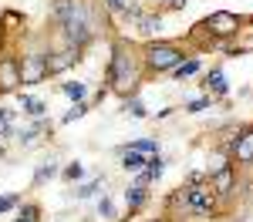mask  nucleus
Returning a JSON list of instances; mask_svg holds the SVG:
<instances>
[{
    "instance_id": "cd10ccee",
    "label": "nucleus",
    "mask_w": 253,
    "mask_h": 222,
    "mask_svg": "<svg viewBox=\"0 0 253 222\" xmlns=\"http://www.w3.org/2000/svg\"><path fill=\"white\" fill-rule=\"evenodd\" d=\"M210 104H213V98L206 95V98H193V101H189V104H186V108H189V111H206Z\"/></svg>"
},
{
    "instance_id": "9b49d317",
    "label": "nucleus",
    "mask_w": 253,
    "mask_h": 222,
    "mask_svg": "<svg viewBox=\"0 0 253 222\" xmlns=\"http://www.w3.org/2000/svg\"><path fill=\"white\" fill-rule=\"evenodd\" d=\"M233 159L243 165H253V128L250 131H240L233 138Z\"/></svg>"
},
{
    "instance_id": "6ab92c4d",
    "label": "nucleus",
    "mask_w": 253,
    "mask_h": 222,
    "mask_svg": "<svg viewBox=\"0 0 253 222\" xmlns=\"http://www.w3.org/2000/svg\"><path fill=\"white\" fill-rule=\"evenodd\" d=\"M20 108H24V111H27V118H44V101H38V98H27V95H24V98H20Z\"/></svg>"
},
{
    "instance_id": "c756f323",
    "label": "nucleus",
    "mask_w": 253,
    "mask_h": 222,
    "mask_svg": "<svg viewBox=\"0 0 253 222\" xmlns=\"http://www.w3.org/2000/svg\"><path fill=\"white\" fill-rule=\"evenodd\" d=\"M17 195H3V199H0V212H7V209H14V205H17Z\"/></svg>"
},
{
    "instance_id": "9d476101",
    "label": "nucleus",
    "mask_w": 253,
    "mask_h": 222,
    "mask_svg": "<svg viewBox=\"0 0 253 222\" xmlns=\"http://www.w3.org/2000/svg\"><path fill=\"white\" fill-rule=\"evenodd\" d=\"M162 172H166V159H162V155H149L145 168L135 172V185H149V182L162 179Z\"/></svg>"
},
{
    "instance_id": "20e7f679",
    "label": "nucleus",
    "mask_w": 253,
    "mask_h": 222,
    "mask_svg": "<svg viewBox=\"0 0 253 222\" xmlns=\"http://www.w3.org/2000/svg\"><path fill=\"white\" fill-rule=\"evenodd\" d=\"M182 202H186V212L193 216H213L216 199L210 189H203L199 182H189V189H182Z\"/></svg>"
},
{
    "instance_id": "dca6fc26",
    "label": "nucleus",
    "mask_w": 253,
    "mask_h": 222,
    "mask_svg": "<svg viewBox=\"0 0 253 222\" xmlns=\"http://www.w3.org/2000/svg\"><path fill=\"white\" fill-rule=\"evenodd\" d=\"M145 199H149L145 185H132V189H125V202H128V209H142Z\"/></svg>"
},
{
    "instance_id": "a878e982",
    "label": "nucleus",
    "mask_w": 253,
    "mask_h": 222,
    "mask_svg": "<svg viewBox=\"0 0 253 222\" xmlns=\"http://www.w3.org/2000/svg\"><path fill=\"white\" fill-rule=\"evenodd\" d=\"M38 216H41V209L31 202V205H24V209H20V219L17 222H38Z\"/></svg>"
},
{
    "instance_id": "1a4fd4ad",
    "label": "nucleus",
    "mask_w": 253,
    "mask_h": 222,
    "mask_svg": "<svg viewBox=\"0 0 253 222\" xmlns=\"http://www.w3.org/2000/svg\"><path fill=\"white\" fill-rule=\"evenodd\" d=\"M210 175H213V195H230V192H233V182H236L233 165H219Z\"/></svg>"
},
{
    "instance_id": "2eb2a0df",
    "label": "nucleus",
    "mask_w": 253,
    "mask_h": 222,
    "mask_svg": "<svg viewBox=\"0 0 253 222\" xmlns=\"http://www.w3.org/2000/svg\"><path fill=\"white\" fill-rule=\"evenodd\" d=\"M199 71H203V61H199V58H193V61H182L179 67H172L169 74L182 81V78H193V74H199Z\"/></svg>"
},
{
    "instance_id": "aec40b11",
    "label": "nucleus",
    "mask_w": 253,
    "mask_h": 222,
    "mask_svg": "<svg viewBox=\"0 0 253 222\" xmlns=\"http://www.w3.org/2000/svg\"><path fill=\"white\" fill-rule=\"evenodd\" d=\"M138 31H142L145 37H152V34L162 31V20H159V17H145V14H142V17H138Z\"/></svg>"
},
{
    "instance_id": "7ed1b4c3",
    "label": "nucleus",
    "mask_w": 253,
    "mask_h": 222,
    "mask_svg": "<svg viewBox=\"0 0 253 222\" xmlns=\"http://www.w3.org/2000/svg\"><path fill=\"white\" fill-rule=\"evenodd\" d=\"M186 61V54L175 47V44H166V40H152L145 51H142V64H145V71H152V74H166V71H172Z\"/></svg>"
},
{
    "instance_id": "393cba45",
    "label": "nucleus",
    "mask_w": 253,
    "mask_h": 222,
    "mask_svg": "<svg viewBox=\"0 0 253 222\" xmlns=\"http://www.w3.org/2000/svg\"><path fill=\"white\" fill-rule=\"evenodd\" d=\"M61 175H64L68 182H78V179H84V165H81V161H71V165H68Z\"/></svg>"
},
{
    "instance_id": "a211bd4d",
    "label": "nucleus",
    "mask_w": 253,
    "mask_h": 222,
    "mask_svg": "<svg viewBox=\"0 0 253 222\" xmlns=\"http://www.w3.org/2000/svg\"><path fill=\"white\" fill-rule=\"evenodd\" d=\"M101 185H105V179H101V175H98V179H91V182H84V185H78V189H75V199H95Z\"/></svg>"
},
{
    "instance_id": "ddd939ff",
    "label": "nucleus",
    "mask_w": 253,
    "mask_h": 222,
    "mask_svg": "<svg viewBox=\"0 0 253 222\" xmlns=\"http://www.w3.org/2000/svg\"><path fill=\"white\" fill-rule=\"evenodd\" d=\"M145 161H149V155L122 148V168H125V172H142V168H145Z\"/></svg>"
},
{
    "instance_id": "5701e85b",
    "label": "nucleus",
    "mask_w": 253,
    "mask_h": 222,
    "mask_svg": "<svg viewBox=\"0 0 253 222\" xmlns=\"http://www.w3.org/2000/svg\"><path fill=\"white\" fill-rule=\"evenodd\" d=\"M88 115V101H78V104H71V111L61 118V125H71V121H78V118H84Z\"/></svg>"
},
{
    "instance_id": "c85d7f7f",
    "label": "nucleus",
    "mask_w": 253,
    "mask_h": 222,
    "mask_svg": "<svg viewBox=\"0 0 253 222\" xmlns=\"http://www.w3.org/2000/svg\"><path fill=\"white\" fill-rule=\"evenodd\" d=\"M3 24L17 31V27H24V17H20V14H14V10H7V14H3Z\"/></svg>"
},
{
    "instance_id": "6e6552de",
    "label": "nucleus",
    "mask_w": 253,
    "mask_h": 222,
    "mask_svg": "<svg viewBox=\"0 0 253 222\" xmlns=\"http://www.w3.org/2000/svg\"><path fill=\"white\" fill-rule=\"evenodd\" d=\"M78 61H81V47H71V44H68V51L47 54V74H64V71L75 67Z\"/></svg>"
},
{
    "instance_id": "7c9ffc66",
    "label": "nucleus",
    "mask_w": 253,
    "mask_h": 222,
    "mask_svg": "<svg viewBox=\"0 0 253 222\" xmlns=\"http://www.w3.org/2000/svg\"><path fill=\"white\" fill-rule=\"evenodd\" d=\"M166 3H169L172 10H182V7H186V0H166Z\"/></svg>"
},
{
    "instance_id": "b1692460",
    "label": "nucleus",
    "mask_w": 253,
    "mask_h": 222,
    "mask_svg": "<svg viewBox=\"0 0 253 222\" xmlns=\"http://www.w3.org/2000/svg\"><path fill=\"white\" fill-rule=\"evenodd\" d=\"M125 115H128V118H145L149 111H145V104L135 98V101H125Z\"/></svg>"
},
{
    "instance_id": "f03ea898",
    "label": "nucleus",
    "mask_w": 253,
    "mask_h": 222,
    "mask_svg": "<svg viewBox=\"0 0 253 222\" xmlns=\"http://www.w3.org/2000/svg\"><path fill=\"white\" fill-rule=\"evenodd\" d=\"M61 34H64V40L71 44V47H88L91 44V37H95V24H91V10H88V3L84 0H75L71 7H68V14L58 20Z\"/></svg>"
},
{
    "instance_id": "4468645a",
    "label": "nucleus",
    "mask_w": 253,
    "mask_h": 222,
    "mask_svg": "<svg viewBox=\"0 0 253 222\" xmlns=\"http://www.w3.org/2000/svg\"><path fill=\"white\" fill-rule=\"evenodd\" d=\"M61 91H64L68 98L75 101V104L88 98V84H84V81H64V84H61Z\"/></svg>"
},
{
    "instance_id": "f3484780",
    "label": "nucleus",
    "mask_w": 253,
    "mask_h": 222,
    "mask_svg": "<svg viewBox=\"0 0 253 222\" xmlns=\"http://www.w3.org/2000/svg\"><path fill=\"white\" fill-rule=\"evenodd\" d=\"M128 152H142V155H159V141L156 138H135L125 145Z\"/></svg>"
},
{
    "instance_id": "4be33fe9",
    "label": "nucleus",
    "mask_w": 253,
    "mask_h": 222,
    "mask_svg": "<svg viewBox=\"0 0 253 222\" xmlns=\"http://www.w3.org/2000/svg\"><path fill=\"white\" fill-rule=\"evenodd\" d=\"M98 216H101L105 222H115L118 212H115V202L108 199V195H105V199H98Z\"/></svg>"
},
{
    "instance_id": "f8f14e48",
    "label": "nucleus",
    "mask_w": 253,
    "mask_h": 222,
    "mask_svg": "<svg viewBox=\"0 0 253 222\" xmlns=\"http://www.w3.org/2000/svg\"><path fill=\"white\" fill-rule=\"evenodd\" d=\"M206 91H210L213 98H226V91H230V84H226V78H223V71H219V67L206 74Z\"/></svg>"
},
{
    "instance_id": "39448f33",
    "label": "nucleus",
    "mask_w": 253,
    "mask_h": 222,
    "mask_svg": "<svg viewBox=\"0 0 253 222\" xmlns=\"http://www.w3.org/2000/svg\"><path fill=\"white\" fill-rule=\"evenodd\" d=\"M199 31H210L213 37H233L236 31H240V17L230 14V10H216V14H210L199 24Z\"/></svg>"
},
{
    "instance_id": "bb28decb",
    "label": "nucleus",
    "mask_w": 253,
    "mask_h": 222,
    "mask_svg": "<svg viewBox=\"0 0 253 222\" xmlns=\"http://www.w3.org/2000/svg\"><path fill=\"white\" fill-rule=\"evenodd\" d=\"M101 3H105V10H108V14H122L132 0H101Z\"/></svg>"
},
{
    "instance_id": "412c9836",
    "label": "nucleus",
    "mask_w": 253,
    "mask_h": 222,
    "mask_svg": "<svg viewBox=\"0 0 253 222\" xmlns=\"http://www.w3.org/2000/svg\"><path fill=\"white\" fill-rule=\"evenodd\" d=\"M54 175H58V165H54V161H44L38 172H34V185H44V182L54 179Z\"/></svg>"
},
{
    "instance_id": "0eeeda50",
    "label": "nucleus",
    "mask_w": 253,
    "mask_h": 222,
    "mask_svg": "<svg viewBox=\"0 0 253 222\" xmlns=\"http://www.w3.org/2000/svg\"><path fill=\"white\" fill-rule=\"evenodd\" d=\"M20 84H24V78H20V61L3 54L0 58V91H17Z\"/></svg>"
},
{
    "instance_id": "423d86ee",
    "label": "nucleus",
    "mask_w": 253,
    "mask_h": 222,
    "mask_svg": "<svg viewBox=\"0 0 253 222\" xmlns=\"http://www.w3.org/2000/svg\"><path fill=\"white\" fill-rule=\"evenodd\" d=\"M20 78H24V84H41L44 78H51L47 74V54H24L20 58Z\"/></svg>"
},
{
    "instance_id": "f257e3e1",
    "label": "nucleus",
    "mask_w": 253,
    "mask_h": 222,
    "mask_svg": "<svg viewBox=\"0 0 253 222\" xmlns=\"http://www.w3.org/2000/svg\"><path fill=\"white\" fill-rule=\"evenodd\" d=\"M142 58L135 54V47L128 40H115L112 44V58H108V81H112V91L118 95H132L135 84L142 81Z\"/></svg>"
}]
</instances>
